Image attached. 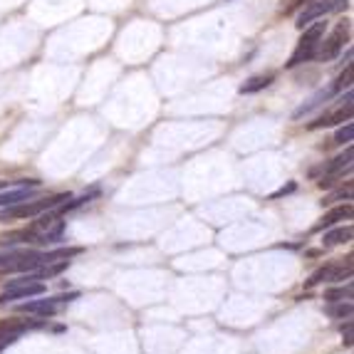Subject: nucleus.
Instances as JSON below:
<instances>
[{
  "label": "nucleus",
  "mask_w": 354,
  "mask_h": 354,
  "mask_svg": "<svg viewBox=\"0 0 354 354\" xmlns=\"http://www.w3.org/2000/svg\"><path fill=\"white\" fill-rule=\"evenodd\" d=\"M62 201H70V194H57V196H50V198H40V201H23V203H18V206L3 208V211H0V223L20 221V218H35L40 213L59 206Z\"/></svg>",
  "instance_id": "nucleus-1"
},
{
  "label": "nucleus",
  "mask_w": 354,
  "mask_h": 354,
  "mask_svg": "<svg viewBox=\"0 0 354 354\" xmlns=\"http://www.w3.org/2000/svg\"><path fill=\"white\" fill-rule=\"evenodd\" d=\"M325 28H327L325 18H319V20H315L313 28H307L305 32H302V37L297 40L295 53L290 55L288 67H297V65H302V62H310V59L317 55L319 42H322V35H325Z\"/></svg>",
  "instance_id": "nucleus-2"
},
{
  "label": "nucleus",
  "mask_w": 354,
  "mask_h": 354,
  "mask_svg": "<svg viewBox=\"0 0 354 354\" xmlns=\"http://www.w3.org/2000/svg\"><path fill=\"white\" fill-rule=\"evenodd\" d=\"M45 290L48 288H45L40 275H28V278L10 280V283L6 285V290L0 292V305H3V302H10V300H30V297L42 295Z\"/></svg>",
  "instance_id": "nucleus-3"
},
{
  "label": "nucleus",
  "mask_w": 354,
  "mask_h": 354,
  "mask_svg": "<svg viewBox=\"0 0 354 354\" xmlns=\"http://www.w3.org/2000/svg\"><path fill=\"white\" fill-rule=\"evenodd\" d=\"M28 230L32 236V243H55L65 233V221L59 213H48V216L40 213V221H35Z\"/></svg>",
  "instance_id": "nucleus-4"
},
{
  "label": "nucleus",
  "mask_w": 354,
  "mask_h": 354,
  "mask_svg": "<svg viewBox=\"0 0 354 354\" xmlns=\"http://www.w3.org/2000/svg\"><path fill=\"white\" fill-rule=\"evenodd\" d=\"M349 32H352V23H349V20H339V23H337V28L330 32V37L322 42V48L317 50V57L322 59V62H330V59H335L337 55L342 53L344 42L349 40Z\"/></svg>",
  "instance_id": "nucleus-5"
},
{
  "label": "nucleus",
  "mask_w": 354,
  "mask_h": 354,
  "mask_svg": "<svg viewBox=\"0 0 354 354\" xmlns=\"http://www.w3.org/2000/svg\"><path fill=\"white\" fill-rule=\"evenodd\" d=\"M72 297H77V295H57V297H42V300H30V302H23L18 310L25 315H35V317H53V315H57Z\"/></svg>",
  "instance_id": "nucleus-6"
},
{
  "label": "nucleus",
  "mask_w": 354,
  "mask_h": 354,
  "mask_svg": "<svg viewBox=\"0 0 354 354\" xmlns=\"http://www.w3.org/2000/svg\"><path fill=\"white\" fill-rule=\"evenodd\" d=\"M42 268V255L32 250H12L0 255V270H37Z\"/></svg>",
  "instance_id": "nucleus-7"
},
{
  "label": "nucleus",
  "mask_w": 354,
  "mask_h": 354,
  "mask_svg": "<svg viewBox=\"0 0 354 354\" xmlns=\"http://www.w3.org/2000/svg\"><path fill=\"white\" fill-rule=\"evenodd\" d=\"M344 278H352V255L344 258V263H327L325 268H319L313 278L307 280V288H315L317 283L327 280V283H339Z\"/></svg>",
  "instance_id": "nucleus-8"
},
{
  "label": "nucleus",
  "mask_w": 354,
  "mask_h": 354,
  "mask_svg": "<svg viewBox=\"0 0 354 354\" xmlns=\"http://www.w3.org/2000/svg\"><path fill=\"white\" fill-rule=\"evenodd\" d=\"M342 3H347V0H315V3H307V6L302 8L300 15H297V28L305 30L310 23L325 18L327 12L335 10V8H339Z\"/></svg>",
  "instance_id": "nucleus-9"
},
{
  "label": "nucleus",
  "mask_w": 354,
  "mask_h": 354,
  "mask_svg": "<svg viewBox=\"0 0 354 354\" xmlns=\"http://www.w3.org/2000/svg\"><path fill=\"white\" fill-rule=\"evenodd\" d=\"M352 119V92H347L344 97V104H339L332 112H325L322 117H317L307 129H322V127H335V124H344Z\"/></svg>",
  "instance_id": "nucleus-10"
},
{
  "label": "nucleus",
  "mask_w": 354,
  "mask_h": 354,
  "mask_svg": "<svg viewBox=\"0 0 354 354\" xmlns=\"http://www.w3.org/2000/svg\"><path fill=\"white\" fill-rule=\"evenodd\" d=\"M37 186H40V181L30 178V181L20 183V186L6 189L3 194H0V208H10V206H18V203H23V201H30Z\"/></svg>",
  "instance_id": "nucleus-11"
},
{
  "label": "nucleus",
  "mask_w": 354,
  "mask_h": 354,
  "mask_svg": "<svg viewBox=\"0 0 354 354\" xmlns=\"http://www.w3.org/2000/svg\"><path fill=\"white\" fill-rule=\"evenodd\" d=\"M352 156H354V151H352V147H347V151L344 153H339V156H335V159L330 161V164H327V169H325V178H322V181H319V186H322V189H327V186H332V178L337 176V174H342L344 169H352Z\"/></svg>",
  "instance_id": "nucleus-12"
},
{
  "label": "nucleus",
  "mask_w": 354,
  "mask_h": 354,
  "mask_svg": "<svg viewBox=\"0 0 354 354\" xmlns=\"http://www.w3.org/2000/svg\"><path fill=\"white\" fill-rule=\"evenodd\" d=\"M347 218H352V206L344 203V206H337V208H332V211H327L325 216H322V221L315 225V230L332 228V225H337L339 221H347Z\"/></svg>",
  "instance_id": "nucleus-13"
},
{
  "label": "nucleus",
  "mask_w": 354,
  "mask_h": 354,
  "mask_svg": "<svg viewBox=\"0 0 354 354\" xmlns=\"http://www.w3.org/2000/svg\"><path fill=\"white\" fill-rule=\"evenodd\" d=\"M270 84H272V75H255L250 77L248 82L241 84V95H255V92L270 87Z\"/></svg>",
  "instance_id": "nucleus-14"
},
{
  "label": "nucleus",
  "mask_w": 354,
  "mask_h": 354,
  "mask_svg": "<svg viewBox=\"0 0 354 354\" xmlns=\"http://www.w3.org/2000/svg\"><path fill=\"white\" fill-rule=\"evenodd\" d=\"M352 241V225H344V228H337L325 233V248H332V245H339V243H349Z\"/></svg>",
  "instance_id": "nucleus-15"
},
{
  "label": "nucleus",
  "mask_w": 354,
  "mask_h": 354,
  "mask_svg": "<svg viewBox=\"0 0 354 354\" xmlns=\"http://www.w3.org/2000/svg\"><path fill=\"white\" fill-rule=\"evenodd\" d=\"M352 297V285H347V288H335V290H327L325 292V302L330 305V302H342V300H349Z\"/></svg>",
  "instance_id": "nucleus-16"
},
{
  "label": "nucleus",
  "mask_w": 354,
  "mask_h": 354,
  "mask_svg": "<svg viewBox=\"0 0 354 354\" xmlns=\"http://www.w3.org/2000/svg\"><path fill=\"white\" fill-rule=\"evenodd\" d=\"M327 313L332 315V317H337V319H344V317H349L352 315V302H330V307H327Z\"/></svg>",
  "instance_id": "nucleus-17"
},
{
  "label": "nucleus",
  "mask_w": 354,
  "mask_h": 354,
  "mask_svg": "<svg viewBox=\"0 0 354 354\" xmlns=\"http://www.w3.org/2000/svg\"><path fill=\"white\" fill-rule=\"evenodd\" d=\"M352 136H354V124L352 122H347V124L335 134V144H349L352 142Z\"/></svg>",
  "instance_id": "nucleus-18"
},
{
  "label": "nucleus",
  "mask_w": 354,
  "mask_h": 354,
  "mask_svg": "<svg viewBox=\"0 0 354 354\" xmlns=\"http://www.w3.org/2000/svg\"><path fill=\"white\" fill-rule=\"evenodd\" d=\"M339 198H352V183H347V186H344V189H339L337 191V194H332L330 198H325V201L322 203H335V201H339Z\"/></svg>",
  "instance_id": "nucleus-19"
},
{
  "label": "nucleus",
  "mask_w": 354,
  "mask_h": 354,
  "mask_svg": "<svg viewBox=\"0 0 354 354\" xmlns=\"http://www.w3.org/2000/svg\"><path fill=\"white\" fill-rule=\"evenodd\" d=\"M352 84V67L347 65V70L339 75V80H337V84H335V92H339V89H344V87H349Z\"/></svg>",
  "instance_id": "nucleus-20"
},
{
  "label": "nucleus",
  "mask_w": 354,
  "mask_h": 354,
  "mask_svg": "<svg viewBox=\"0 0 354 354\" xmlns=\"http://www.w3.org/2000/svg\"><path fill=\"white\" fill-rule=\"evenodd\" d=\"M344 344H352V325H347V332H344Z\"/></svg>",
  "instance_id": "nucleus-21"
},
{
  "label": "nucleus",
  "mask_w": 354,
  "mask_h": 354,
  "mask_svg": "<svg viewBox=\"0 0 354 354\" xmlns=\"http://www.w3.org/2000/svg\"><path fill=\"white\" fill-rule=\"evenodd\" d=\"M297 3H300V6H307V3H315V0H297Z\"/></svg>",
  "instance_id": "nucleus-22"
}]
</instances>
